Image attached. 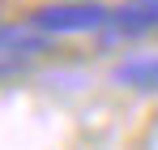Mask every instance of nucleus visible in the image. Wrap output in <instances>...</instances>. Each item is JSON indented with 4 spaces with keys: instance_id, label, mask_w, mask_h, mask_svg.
Here are the masks:
<instances>
[{
    "instance_id": "obj_2",
    "label": "nucleus",
    "mask_w": 158,
    "mask_h": 150,
    "mask_svg": "<svg viewBox=\"0 0 158 150\" xmlns=\"http://www.w3.org/2000/svg\"><path fill=\"white\" fill-rule=\"evenodd\" d=\"M111 82L124 86V90H137V95H154L158 90V51H132V56H124L111 69Z\"/></svg>"
},
{
    "instance_id": "obj_1",
    "label": "nucleus",
    "mask_w": 158,
    "mask_h": 150,
    "mask_svg": "<svg viewBox=\"0 0 158 150\" xmlns=\"http://www.w3.org/2000/svg\"><path fill=\"white\" fill-rule=\"evenodd\" d=\"M107 17L111 9L98 0H56V4H43L30 22L43 34H94V30H107Z\"/></svg>"
}]
</instances>
